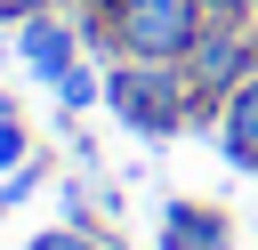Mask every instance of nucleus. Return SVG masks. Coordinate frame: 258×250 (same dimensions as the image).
<instances>
[{"mask_svg": "<svg viewBox=\"0 0 258 250\" xmlns=\"http://www.w3.org/2000/svg\"><path fill=\"white\" fill-rule=\"evenodd\" d=\"M113 113L129 121V129H145V137H169L177 121H185V97H194V81H177L169 65H153V56H129L121 73H113Z\"/></svg>", "mask_w": 258, "mask_h": 250, "instance_id": "obj_1", "label": "nucleus"}, {"mask_svg": "<svg viewBox=\"0 0 258 250\" xmlns=\"http://www.w3.org/2000/svg\"><path fill=\"white\" fill-rule=\"evenodd\" d=\"M113 40H121L129 56L177 65V56L202 40V0H121V8H113Z\"/></svg>", "mask_w": 258, "mask_h": 250, "instance_id": "obj_2", "label": "nucleus"}, {"mask_svg": "<svg viewBox=\"0 0 258 250\" xmlns=\"http://www.w3.org/2000/svg\"><path fill=\"white\" fill-rule=\"evenodd\" d=\"M177 65H185L194 97H226V89H242V81L258 73V40H250V32H226V24H202V40H194Z\"/></svg>", "mask_w": 258, "mask_h": 250, "instance_id": "obj_3", "label": "nucleus"}, {"mask_svg": "<svg viewBox=\"0 0 258 250\" xmlns=\"http://www.w3.org/2000/svg\"><path fill=\"white\" fill-rule=\"evenodd\" d=\"M218 145H226L234 169H258V73L218 97Z\"/></svg>", "mask_w": 258, "mask_h": 250, "instance_id": "obj_4", "label": "nucleus"}, {"mask_svg": "<svg viewBox=\"0 0 258 250\" xmlns=\"http://www.w3.org/2000/svg\"><path fill=\"white\" fill-rule=\"evenodd\" d=\"M161 250H234V234H226L218 210H202V202H169V210H161Z\"/></svg>", "mask_w": 258, "mask_h": 250, "instance_id": "obj_5", "label": "nucleus"}, {"mask_svg": "<svg viewBox=\"0 0 258 250\" xmlns=\"http://www.w3.org/2000/svg\"><path fill=\"white\" fill-rule=\"evenodd\" d=\"M24 65H32L40 81H64V73H73V32L48 24V16H32V24H24Z\"/></svg>", "mask_w": 258, "mask_h": 250, "instance_id": "obj_6", "label": "nucleus"}, {"mask_svg": "<svg viewBox=\"0 0 258 250\" xmlns=\"http://www.w3.org/2000/svg\"><path fill=\"white\" fill-rule=\"evenodd\" d=\"M56 89H64V105H89V97H97V81H89V73H64Z\"/></svg>", "mask_w": 258, "mask_h": 250, "instance_id": "obj_7", "label": "nucleus"}, {"mask_svg": "<svg viewBox=\"0 0 258 250\" xmlns=\"http://www.w3.org/2000/svg\"><path fill=\"white\" fill-rule=\"evenodd\" d=\"M24 153V137H16V121H0V161H16Z\"/></svg>", "mask_w": 258, "mask_h": 250, "instance_id": "obj_8", "label": "nucleus"}, {"mask_svg": "<svg viewBox=\"0 0 258 250\" xmlns=\"http://www.w3.org/2000/svg\"><path fill=\"white\" fill-rule=\"evenodd\" d=\"M32 250H81V234H48V242H32Z\"/></svg>", "mask_w": 258, "mask_h": 250, "instance_id": "obj_9", "label": "nucleus"}, {"mask_svg": "<svg viewBox=\"0 0 258 250\" xmlns=\"http://www.w3.org/2000/svg\"><path fill=\"white\" fill-rule=\"evenodd\" d=\"M234 8H242V0H202V16H218V24H226Z\"/></svg>", "mask_w": 258, "mask_h": 250, "instance_id": "obj_10", "label": "nucleus"}, {"mask_svg": "<svg viewBox=\"0 0 258 250\" xmlns=\"http://www.w3.org/2000/svg\"><path fill=\"white\" fill-rule=\"evenodd\" d=\"M250 8H258V0H250Z\"/></svg>", "mask_w": 258, "mask_h": 250, "instance_id": "obj_11", "label": "nucleus"}]
</instances>
